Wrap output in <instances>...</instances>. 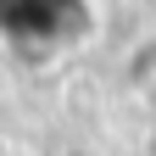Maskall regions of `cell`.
<instances>
[{"label":"cell","instance_id":"1","mask_svg":"<svg viewBox=\"0 0 156 156\" xmlns=\"http://www.w3.org/2000/svg\"><path fill=\"white\" fill-rule=\"evenodd\" d=\"M128 89H134V101L156 117V28L128 50Z\"/></svg>","mask_w":156,"mask_h":156}]
</instances>
